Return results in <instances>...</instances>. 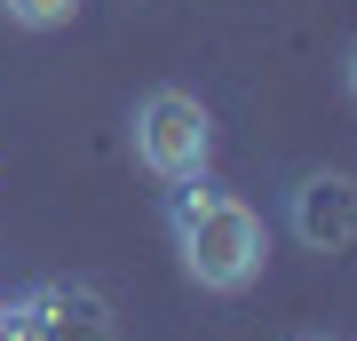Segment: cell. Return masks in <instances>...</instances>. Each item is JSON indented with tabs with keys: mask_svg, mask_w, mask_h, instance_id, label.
<instances>
[{
	"mask_svg": "<svg viewBox=\"0 0 357 341\" xmlns=\"http://www.w3.org/2000/svg\"><path fill=\"white\" fill-rule=\"evenodd\" d=\"M342 79H349V96H357V48H349V63H342Z\"/></svg>",
	"mask_w": 357,
	"mask_h": 341,
	"instance_id": "obj_7",
	"label": "cell"
},
{
	"mask_svg": "<svg viewBox=\"0 0 357 341\" xmlns=\"http://www.w3.org/2000/svg\"><path fill=\"white\" fill-rule=\"evenodd\" d=\"M0 16L24 24V32H56V24H72V16H79V0H0Z\"/></svg>",
	"mask_w": 357,
	"mask_h": 341,
	"instance_id": "obj_5",
	"label": "cell"
},
{
	"mask_svg": "<svg viewBox=\"0 0 357 341\" xmlns=\"http://www.w3.org/2000/svg\"><path fill=\"white\" fill-rule=\"evenodd\" d=\"M128 151L143 175H159V183H191L206 175V159H215V119H206V103L199 96H183V88H151L128 112Z\"/></svg>",
	"mask_w": 357,
	"mask_h": 341,
	"instance_id": "obj_2",
	"label": "cell"
},
{
	"mask_svg": "<svg viewBox=\"0 0 357 341\" xmlns=\"http://www.w3.org/2000/svg\"><path fill=\"white\" fill-rule=\"evenodd\" d=\"M167 230H175V254H183V278L206 286V294H246L262 278V254H270V230L246 199L215 190L206 175L175 183L167 199Z\"/></svg>",
	"mask_w": 357,
	"mask_h": 341,
	"instance_id": "obj_1",
	"label": "cell"
},
{
	"mask_svg": "<svg viewBox=\"0 0 357 341\" xmlns=\"http://www.w3.org/2000/svg\"><path fill=\"white\" fill-rule=\"evenodd\" d=\"M310 341H333V333H310Z\"/></svg>",
	"mask_w": 357,
	"mask_h": 341,
	"instance_id": "obj_8",
	"label": "cell"
},
{
	"mask_svg": "<svg viewBox=\"0 0 357 341\" xmlns=\"http://www.w3.org/2000/svg\"><path fill=\"white\" fill-rule=\"evenodd\" d=\"M0 341H32V333H24V310H16V302H0Z\"/></svg>",
	"mask_w": 357,
	"mask_h": 341,
	"instance_id": "obj_6",
	"label": "cell"
},
{
	"mask_svg": "<svg viewBox=\"0 0 357 341\" xmlns=\"http://www.w3.org/2000/svg\"><path fill=\"white\" fill-rule=\"evenodd\" d=\"M286 230H294L310 254L357 246V175H342V167H310V175H294V190H286Z\"/></svg>",
	"mask_w": 357,
	"mask_h": 341,
	"instance_id": "obj_3",
	"label": "cell"
},
{
	"mask_svg": "<svg viewBox=\"0 0 357 341\" xmlns=\"http://www.w3.org/2000/svg\"><path fill=\"white\" fill-rule=\"evenodd\" d=\"M16 310H24L32 341H119V317H112V302H103L88 278H48V286H32Z\"/></svg>",
	"mask_w": 357,
	"mask_h": 341,
	"instance_id": "obj_4",
	"label": "cell"
}]
</instances>
